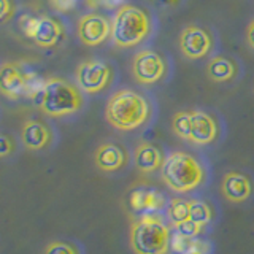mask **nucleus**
<instances>
[{
	"label": "nucleus",
	"mask_w": 254,
	"mask_h": 254,
	"mask_svg": "<svg viewBox=\"0 0 254 254\" xmlns=\"http://www.w3.org/2000/svg\"><path fill=\"white\" fill-rule=\"evenodd\" d=\"M210 245L198 238H186L180 234H175L170 238V250L178 254H205L208 253Z\"/></svg>",
	"instance_id": "6ab92c4d"
},
{
	"label": "nucleus",
	"mask_w": 254,
	"mask_h": 254,
	"mask_svg": "<svg viewBox=\"0 0 254 254\" xmlns=\"http://www.w3.org/2000/svg\"><path fill=\"white\" fill-rule=\"evenodd\" d=\"M129 203H130V208L135 213L149 214V213H156L164 208L165 197L164 194L159 192L157 189L140 186V188H133L130 190Z\"/></svg>",
	"instance_id": "ddd939ff"
},
{
	"label": "nucleus",
	"mask_w": 254,
	"mask_h": 254,
	"mask_svg": "<svg viewBox=\"0 0 254 254\" xmlns=\"http://www.w3.org/2000/svg\"><path fill=\"white\" fill-rule=\"evenodd\" d=\"M27 71H24L19 64L5 62L0 65V92L8 99H19L26 95Z\"/></svg>",
	"instance_id": "9d476101"
},
{
	"label": "nucleus",
	"mask_w": 254,
	"mask_h": 254,
	"mask_svg": "<svg viewBox=\"0 0 254 254\" xmlns=\"http://www.w3.org/2000/svg\"><path fill=\"white\" fill-rule=\"evenodd\" d=\"M213 218V210L211 206L205 200L200 198H194L189 202V219L197 222L198 226H206Z\"/></svg>",
	"instance_id": "aec40b11"
},
{
	"label": "nucleus",
	"mask_w": 254,
	"mask_h": 254,
	"mask_svg": "<svg viewBox=\"0 0 254 254\" xmlns=\"http://www.w3.org/2000/svg\"><path fill=\"white\" fill-rule=\"evenodd\" d=\"M246 42H248V45L254 50V19L248 24V27H246Z\"/></svg>",
	"instance_id": "c85d7f7f"
},
{
	"label": "nucleus",
	"mask_w": 254,
	"mask_h": 254,
	"mask_svg": "<svg viewBox=\"0 0 254 254\" xmlns=\"http://www.w3.org/2000/svg\"><path fill=\"white\" fill-rule=\"evenodd\" d=\"M221 190L227 200L234 203H242L253 195L254 186L248 175L242 172H229L222 178Z\"/></svg>",
	"instance_id": "f8f14e48"
},
{
	"label": "nucleus",
	"mask_w": 254,
	"mask_h": 254,
	"mask_svg": "<svg viewBox=\"0 0 254 254\" xmlns=\"http://www.w3.org/2000/svg\"><path fill=\"white\" fill-rule=\"evenodd\" d=\"M94 161L102 172H118L129 161V154L118 143H103L95 151Z\"/></svg>",
	"instance_id": "4468645a"
},
{
	"label": "nucleus",
	"mask_w": 254,
	"mask_h": 254,
	"mask_svg": "<svg viewBox=\"0 0 254 254\" xmlns=\"http://www.w3.org/2000/svg\"><path fill=\"white\" fill-rule=\"evenodd\" d=\"M86 5L91 8V10H95V8L102 6V0H86Z\"/></svg>",
	"instance_id": "7c9ffc66"
},
{
	"label": "nucleus",
	"mask_w": 254,
	"mask_h": 254,
	"mask_svg": "<svg viewBox=\"0 0 254 254\" xmlns=\"http://www.w3.org/2000/svg\"><path fill=\"white\" fill-rule=\"evenodd\" d=\"M216 138V119L200 110L190 111V143H194V145H210Z\"/></svg>",
	"instance_id": "9b49d317"
},
{
	"label": "nucleus",
	"mask_w": 254,
	"mask_h": 254,
	"mask_svg": "<svg viewBox=\"0 0 254 254\" xmlns=\"http://www.w3.org/2000/svg\"><path fill=\"white\" fill-rule=\"evenodd\" d=\"M172 129L180 138L190 141V111H178L172 118Z\"/></svg>",
	"instance_id": "4be33fe9"
},
{
	"label": "nucleus",
	"mask_w": 254,
	"mask_h": 254,
	"mask_svg": "<svg viewBox=\"0 0 254 254\" xmlns=\"http://www.w3.org/2000/svg\"><path fill=\"white\" fill-rule=\"evenodd\" d=\"M13 13V5L10 0H0V21L6 19Z\"/></svg>",
	"instance_id": "cd10ccee"
},
{
	"label": "nucleus",
	"mask_w": 254,
	"mask_h": 254,
	"mask_svg": "<svg viewBox=\"0 0 254 254\" xmlns=\"http://www.w3.org/2000/svg\"><path fill=\"white\" fill-rule=\"evenodd\" d=\"M180 51L189 61H198L213 50V35L208 29L189 24L180 34Z\"/></svg>",
	"instance_id": "6e6552de"
},
{
	"label": "nucleus",
	"mask_w": 254,
	"mask_h": 254,
	"mask_svg": "<svg viewBox=\"0 0 254 254\" xmlns=\"http://www.w3.org/2000/svg\"><path fill=\"white\" fill-rule=\"evenodd\" d=\"M51 6L56 11L59 13H68L71 10H75V6L78 3V0H50Z\"/></svg>",
	"instance_id": "a878e982"
},
{
	"label": "nucleus",
	"mask_w": 254,
	"mask_h": 254,
	"mask_svg": "<svg viewBox=\"0 0 254 254\" xmlns=\"http://www.w3.org/2000/svg\"><path fill=\"white\" fill-rule=\"evenodd\" d=\"M172 234L157 214H143L130 229V246L135 254H167Z\"/></svg>",
	"instance_id": "39448f33"
},
{
	"label": "nucleus",
	"mask_w": 254,
	"mask_h": 254,
	"mask_svg": "<svg viewBox=\"0 0 254 254\" xmlns=\"http://www.w3.org/2000/svg\"><path fill=\"white\" fill-rule=\"evenodd\" d=\"M175 230L177 234H180L181 237H186V238H197V235L202 232V226H198L197 222L186 219L180 222V224H175Z\"/></svg>",
	"instance_id": "5701e85b"
},
{
	"label": "nucleus",
	"mask_w": 254,
	"mask_h": 254,
	"mask_svg": "<svg viewBox=\"0 0 254 254\" xmlns=\"http://www.w3.org/2000/svg\"><path fill=\"white\" fill-rule=\"evenodd\" d=\"M13 151H14V145H13L11 138L6 137L3 133H0V159L10 156Z\"/></svg>",
	"instance_id": "bb28decb"
},
{
	"label": "nucleus",
	"mask_w": 254,
	"mask_h": 254,
	"mask_svg": "<svg viewBox=\"0 0 254 254\" xmlns=\"http://www.w3.org/2000/svg\"><path fill=\"white\" fill-rule=\"evenodd\" d=\"M159 2H161V5H164V6H175L180 0H159Z\"/></svg>",
	"instance_id": "2f4dec72"
},
{
	"label": "nucleus",
	"mask_w": 254,
	"mask_h": 254,
	"mask_svg": "<svg viewBox=\"0 0 254 254\" xmlns=\"http://www.w3.org/2000/svg\"><path fill=\"white\" fill-rule=\"evenodd\" d=\"M45 254H78V250L67 242H51L46 246Z\"/></svg>",
	"instance_id": "b1692460"
},
{
	"label": "nucleus",
	"mask_w": 254,
	"mask_h": 254,
	"mask_svg": "<svg viewBox=\"0 0 254 254\" xmlns=\"http://www.w3.org/2000/svg\"><path fill=\"white\" fill-rule=\"evenodd\" d=\"M76 84L86 94H99L110 86L113 79V70L107 62L89 59L81 62L75 71Z\"/></svg>",
	"instance_id": "423d86ee"
},
{
	"label": "nucleus",
	"mask_w": 254,
	"mask_h": 254,
	"mask_svg": "<svg viewBox=\"0 0 254 254\" xmlns=\"http://www.w3.org/2000/svg\"><path fill=\"white\" fill-rule=\"evenodd\" d=\"M105 118L115 129H138L151 118V103L145 95L132 89H121L110 97L105 108Z\"/></svg>",
	"instance_id": "f257e3e1"
},
{
	"label": "nucleus",
	"mask_w": 254,
	"mask_h": 254,
	"mask_svg": "<svg viewBox=\"0 0 254 254\" xmlns=\"http://www.w3.org/2000/svg\"><path fill=\"white\" fill-rule=\"evenodd\" d=\"M51 138H53L51 130L43 123L35 121V119L26 121L21 129L22 145L30 151H38L46 148L51 143Z\"/></svg>",
	"instance_id": "dca6fc26"
},
{
	"label": "nucleus",
	"mask_w": 254,
	"mask_h": 254,
	"mask_svg": "<svg viewBox=\"0 0 254 254\" xmlns=\"http://www.w3.org/2000/svg\"><path fill=\"white\" fill-rule=\"evenodd\" d=\"M35 105L51 118H62L73 115L83 107L81 92L64 78H48L43 92L34 100Z\"/></svg>",
	"instance_id": "20e7f679"
},
{
	"label": "nucleus",
	"mask_w": 254,
	"mask_h": 254,
	"mask_svg": "<svg viewBox=\"0 0 254 254\" xmlns=\"http://www.w3.org/2000/svg\"><path fill=\"white\" fill-rule=\"evenodd\" d=\"M161 175L165 185L180 194L194 190L205 180L203 165L185 151H175L167 156L161 167Z\"/></svg>",
	"instance_id": "7ed1b4c3"
},
{
	"label": "nucleus",
	"mask_w": 254,
	"mask_h": 254,
	"mask_svg": "<svg viewBox=\"0 0 254 254\" xmlns=\"http://www.w3.org/2000/svg\"><path fill=\"white\" fill-rule=\"evenodd\" d=\"M37 21H38L37 16H30V14H24V16H21V19H19L21 30L24 32V35L29 37L30 40H32V37H34V32H35V27H37Z\"/></svg>",
	"instance_id": "393cba45"
},
{
	"label": "nucleus",
	"mask_w": 254,
	"mask_h": 254,
	"mask_svg": "<svg viewBox=\"0 0 254 254\" xmlns=\"http://www.w3.org/2000/svg\"><path fill=\"white\" fill-rule=\"evenodd\" d=\"M111 35V22L100 13H87L78 21V38L86 46H97Z\"/></svg>",
	"instance_id": "1a4fd4ad"
},
{
	"label": "nucleus",
	"mask_w": 254,
	"mask_h": 254,
	"mask_svg": "<svg viewBox=\"0 0 254 254\" xmlns=\"http://www.w3.org/2000/svg\"><path fill=\"white\" fill-rule=\"evenodd\" d=\"M167 64L159 53L141 50L132 59V75L140 84H156L165 76Z\"/></svg>",
	"instance_id": "0eeeda50"
},
{
	"label": "nucleus",
	"mask_w": 254,
	"mask_h": 254,
	"mask_svg": "<svg viewBox=\"0 0 254 254\" xmlns=\"http://www.w3.org/2000/svg\"><path fill=\"white\" fill-rule=\"evenodd\" d=\"M64 38V26L50 16H38L32 40L42 48H53Z\"/></svg>",
	"instance_id": "2eb2a0df"
},
{
	"label": "nucleus",
	"mask_w": 254,
	"mask_h": 254,
	"mask_svg": "<svg viewBox=\"0 0 254 254\" xmlns=\"http://www.w3.org/2000/svg\"><path fill=\"white\" fill-rule=\"evenodd\" d=\"M153 30V21L146 10L124 3L118 8L111 21V40L118 48H133L149 37Z\"/></svg>",
	"instance_id": "f03ea898"
},
{
	"label": "nucleus",
	"mask_w": 254,
	"mask_h": 254,
	"mask_svg": "<svg viewBox=\"0 0 254 254\" xmlns=\"http://www.w3.org/2000/svg\"><path fill=\"white\" fill-rule=\"evenodd\" d=\"M238 73V67L235 61L226 56H214L206 64V75L214 83H226L234 79Z\"/></svg>",
	"instance_id": "a211bd4d"
},
{
	"label": "nucleus",
	"mask_w": 254,
	"mask_h": 254,
	"mask_svg": "<svg viewBox=\"0 0 254 254\" xmlns=\"http://www.w3.org/2000/svg\"><path fill=\"white\" fill-rule=\"evenodd\" d=\"M167 216L173 226L189 219V202L183 200V198H173L167 206Z\"/></svg>",
	"instance_id": "412c9836"
},
{
	"label": "nucleus",
	"mask_w": 254,
	"mask_h": 254,
	"mask_svg": "<svg viewBox=\"0 0 254 254\" xmlns=\"http://www.w3.org/2000/svg\"><path fill=\"white\" fill-rule=\"evenodd\" d=\"M124 5V0H102V6L105 8H119Z\"/></svg>",
	"instance_id": "c756f323"
},
{
	"label": "nucleus",
	"mask_w": 254,
	"mask_h": 254,
	"mask_svg": "<svg viewBox=\"0 0 254 254\" xmlns=\"http://www.w3.org/2000/svg\"><path fill=\"white\" fill-rule=\"evenodd\" d=\"M164 156L162 151L159 149L153 143H140V145L135 148L133 153V162L135 167L143 172V173H153L157 169H161L164 164Z\"/></svg>",
	"instance_id": "f3484780"
}]
</instances>
